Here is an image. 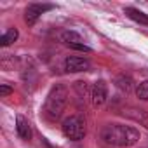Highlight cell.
I'll return each instance as SVG.
<instances>
[{
	"mask_svg": "<svg viewBox=\"0 0 148 148\" xmlns=\"http://www.w3.org/2000/svg\"><path fill=\"white\" fill-rule=\"evenodd\" d=\"M101 138L112 146H132L139 141V131L124 124H110L103 127Z\"/></svg>",
	"mask_w": 148,
	"mask_h": 148,
	"instance_id": "1",
	"label": "cell"
},
{
	"mask_svg": "<svg viewBox=\"0 0 148 148\" xmlns=\"http://www.w3.org/2000/svg\"><path fill=\"white\" fill-rule=\"evenodd\" d=\"M68 103V89L63 86V84H56L47 98H45V103H44V117L49 120V122H56L61 113L64 112V106Z\"/></svg>",
	"mask_w": 148,
	"mask_h": 148,
	"instance_id": "2",
	"label": "cell"
},
{
	"mask_svg": "<svg viewBox=\"0 0 148 148\" xmlns=\"http://www.w3.org/2000/svg\"><path fill=\"white\" fill-rule=\"evenodd\" d=\"M61 129H63V134L68 139H71V141H80V139H84L86 138V132H87L86 120L80 115H71V117L64 119Z\"/></svg>",
	"mask_w": 148,
	"mask_h": 148,
	"instance_id": "3",
	"label": "cell"
},
{
	"mask_svg": "<svg viewBox=\"0 0 148 148\" xmlns=\"http://www.w3.org/2000/svg\"><path fill=\"white\" fill-rule=\"evenodd\" d=\"M54 7L56 5H52V4H30L26 7V11H25V21H26V25L33 26L42 14H45L47 11H52Z\"/></svg>",
	"mask_w": 148,
	"mask_h": 148,
	"instance_id": "4",
	"label": "cell"
},
{
	"mask_svg": "<svg viewBox=\"0 0 148 148\" xmlns=\"http://www.w3.org/2000/svg\"><path fill=\"white\" fill-rule=\"evenodd\" d=\"M91 99H92V105L98 108V106H103L108 99V86L105 80H98L94 82L92 89H91Z\"/></svg>",
	"mask_w": 148,
	"mask_h": 148,
	"instance_id": "5",
	"label": "cell"
},
{
	"mask_svg": "<svg viewBox=\"0 0 148 148\" xmlns=\"http://www.w3.org/2000/svg\"><path fill=\"white\" fill-rule=\"evenodd\" d=\"M91 68L89 59L80 58V56H68L64 59V70L70 73H79V71H87Z\"/></svg>",
	"mask_w": 148,
	"mask_h": 148,
	"instance_id": "6",
	"label": "cell"
},
{
	"mask_svg": "<svg viewBox=\"0 0 148 148\" xmlns=\"http://www.w3.org/2000/svg\"><path fill=\"white\" fill-rule=\"evenodd\" d=\"M16 134H18L19 139H23V141H30L32 136H33L32 125H30V122H28L23 115H18V117H16Z\"/></svg>",
	"mask_w": 148,
	"mask_h": 148,
	"instance_id": "7",
	"label": "cell"
},
{
	"mask_svg": "<svg viewBox=\"0 0 148 148\" xmlns=\"http://www.w3.org/2000/svg\"><path fill=\"white\" fill-rule=\"evenodd\" d=\"M124 12H125L127 18H131L132 21H136V23H139V25H143V26H148V14H145L143 11L134 9V7H125Z\"/></svg>",
	"mask_w": 148,
	"mask_h": 148,
	"instance_id": "8",
	"label": "cell"
},
{
	"mask_svg": "<svg viewBox=\"0 0 148 148\" xmlns=\"http://www.w3.org/2000/svg\"><path fill=\"white\" fill-rule=\"evenodd\" d=\"M61 40H63L68 47H70V45H73V44H84L82 37H80L77 32H71V30L63 32V33H61Z\"/></svg>",
	"mask_w": 148,
	"mask_h": 148,
	"instance_id": "9",
	"label": "cell"
},
{
	"mask_svg": "<svg viewBox=\"0 0 148 148\" xmlns=\"http://www.w3.org/2000/svg\"><path fill=\"white\" fill-rule=\"evenodd\" d=\"M18 37H19V32H18L16 28H9L2 37H0V45H2V47H7V45L14 44V42L18 40Z\"/></svg>",
	"mask_w": 148,
	"mask_h": 148,
	"instance_id": "10",
	"label": "cell"
},
{
	"mask_svg": "<svg viewBox=\"0 0 148 148\" xmlns=\"http://www.w3.org/2000/svg\"><path fill=\"white\" fill-rule=\"evenodd\" d=\"M115 86H117L120 91L129 92V91H131V87H132V82H131V79H129V77H119V79L115 80Z\"/></svg>",
	"mask_w": 148,
	"mask_h": 148,
	"instance_id": "11",
	"label": "cell"
},
{
	"mask_svg": "<svg viewBox=\"0 0 148 148\" xmlns=\"http://www.w3.org/2000/svg\"><path fill=\"white\" fill-rule=\"evenodd\" d=\"M136 96H138L139 99H143V101H148V80L138 84V87H136Z\"/></svg>",
	"mask_w": 148,
	"mask_h": 148,
	"instance_id": "12",
	"label": "cell"
},
{
	"mask_svg": "<svg viewBox=\"0 0 148 148\" xmlns=\"http://www.w3.org/2000/svg\"><path fill=\"white\" fill-rule=\"evenodd\" d=\"M70 49H75V51H80V52H91L92 49L89 47V45H86V44H73V45H70Z\"/></svg>",
	"mask_w": 148,
	"mask_h": 148,
	"instance_id": "13",
	"label": "cell"
},
{
	"mask_svg": "<svg viewBox=\"0 0 148 148\" xmlns=\"http://www.w3.org/2000/svg\"><path fill=\"white\" fill-rule=\"evenodd\" d=\"M11 92H12V87H11V86H7V84H2V86H0V96H2V98H4V96H9Z\"/></svg>",
	"mask_w": 148,
	"mask_h": 148,
	"instance_id": "14",
	"label": "cell"
}]
</instances>
